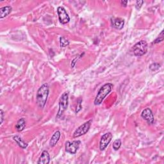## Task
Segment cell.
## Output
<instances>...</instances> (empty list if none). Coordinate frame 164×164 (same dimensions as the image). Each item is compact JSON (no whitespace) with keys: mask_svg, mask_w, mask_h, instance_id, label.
Returning <instances> with one entry per match:
<instances>
[{"mask_svg":"<svg viewBox=\"0 0 164 164\" xmlns=\"http://www.w3.org/2000/svg\"><path fill=\"white\" fill-rule=\"evenodd\" d=\"M121 5L124 6H126L127 4H128V1H121Z\"/></svg>","mask_w":164,"mask_h":164,"instance_id":"23","label":"cell"},{"mask_svg":"<svg viewBox=\"0 0 164 164\" xmlns=\"http://www.w3.org/2000/svg\"><path fill=\"white\" fill-rule=\"evenodd\" d=\"M50 162V156L47 151H43L41 156L39 158L37 163L39 164H48Z\"/></svg>","mask_w":164,"mask_h":164,"instance_id":"11","label":"cell"},{"mask_svg":"<svg viewBox=\"0 0 164 164\" xmlns=\"http://www.w3.org/2000/svg\"><path fill=\"white\" fill-rule=\"evenodd\" d=\"M121 144H122V142L121 139H116L113 143V145H112L113 149L115 151L119 150L121 146Z\"/></svg>","mask_w":164,"mask_h":164,"instance_id":"17","label":"cell"},{"mask_svg":"<svg viewBox=\"0 0 164 164\" xmlns=\"http://www.w3.org/2000/svg\"><path fill=\"white\" fill-rule=\"evenodd\" d=\"M61 136V133L60 131H56L54 133V134L52 136L51 139L49 141V146L51 147H54L56 145L57 142L60 140V138Z\"/></svg>","mask_w":164,"mask_h":164,"instance_id":"12","label":"cell"},{"mask_svg":"<svg viewBox=\"0 0 164 164\" xmlns=\"http://www.w3.org/2000/svg\"><path fill=\"white\" fill-rule=\"evenodd\" d=\"M112 137L113 135L110 132L106 133L101 137L100 143V149L101 151H104L107 148L111 139H112Z\"/></svg>","mask_w":164,"mask_h":164,"instance_id":"9","label":"cell"},{"mask_svg":"<svg viewBox=\"0 0 164 164\" xmlns=\"http://www.w3.org/2000/svg\"><path fill=\"white\" fill-rule=\"evenodd\" d=\"M163 38H164V36H163V30H162V32L160 33V34L158 37V38L155 39V41L153 42V44H158L159 42H162L163 41Z\"/></svg>","mask_w":164,"mask_h":164,"instance_id":"19","label":"cell"},{"mask_svg":"<svg viewBox=\"0 0 164 164\" xmlns=\"http://www.w3.org/2000/svg\"><path fill=\"white\" fill-rule=\"evenodd\" d=\"M12 10V6H6L0 9V12H1V15H0V18L3 19L7 16H9Z\"/></svg>","mask_w":164,"mask_h":164,"instance_id":"14","label":"cell"},{"mask_svg":"<svg viewBox=\"0 0 164 164\" xmlns=\"http://www.w3.org/2000/svg\"><path fill=\"white\" fill-rule=\"evenodd\" d=\"M57 13L59 21L62 24H67L70 21V17L65 9L62 6H59L57 9Z\"/></svg>","mask_w":164,"mask_h":164,"instance_id":"7","label":"cell"},{"mask_svg":"<svg viewBox=\"0 0 164 164\" xmlns=\"http://www.w3.org/2000/svg\"><path fill=\"white\" fill-rule=\"evenodd\" d=\"M13 139H14V140L17 143V145L21 148L22 149H26L27 147H28V144L24 142V140H23V139L21 137H20L19 136H14V137H13Z\"/></svg>","mask_w":164,"mask_h":164,"instance_id":"13","label":"cell"},{"mask_svg":"<svg viewBox=\"0 0 164 164\" xmlns=\"http://www.w3.org/2000/svg\"><path fill=\"white\" fill-rule=\"evenodd\" d=\"M148 43L145 41L137 42L133 48V54L136 56H141L145 55L148 51Z\"/></svg>","mask_w":164,"mask_h":164,"instance_id":"4","label":"cell"},{"mask_svg":"<svg viewBox=\"0 0 164 164\" xmlns=\"http://www.w3.org/2000/svg\"><path fill=\"white\" fill-rule=\"evenodd\" d=\"M69 104V93H64L60 98L59 101V109L56 115L57 118H60L64 114V111L67 109Z\"/></svg>","mask_w":164,"mask_h":164,"instance_id":"3","label":"cell"},{"mask_svg":"<svg viewBox=\"0 0 164 164\" xmlns=\"http://www.w3.org/2000/svg\"><path fill=\"white\" fill-rule=\"evenodd\" d=\"M26 127V121L24 118H21L20 119H19L16 124V129L17 132H22L23 130Z\"/></svg>","mask_w":164,"mask_h":164,"instance_id":"15","label":"cell"},{"mask_svg":"<svg viewBox=\"0 0 164 164\" xmlns=\"http://www.w3.org/2000/svg\"><path fill=\"white\" fill-rule=\"evenodd\" d=\"M0 115H1V124H2L4 120V112L2 110H0Z\"/></svg>","mask_w":164,"mask_h":164,"instance_id":"22","label":"cell"},{"mask_svg":"<svg viewBox=\"0 0 164 164\" xmlns=\"http://www.w3.org/2000/svg\"><path fill=\"white\" fill-rule=\"evenodd\" d=\"M160 67V65L159 63H154V64H152L151 65H150L149 69L151 71H155L156 70L159 69Z\"/></svg>","mask_w":164,"mask_h":164,"instance_id":"20","label":"cell"},{"mask_svg":"<svg viewBox=\"0 0 164 164\" xmlns=\"http://www.w3.org/2000/svg\"><path fill=\"white\" fill-rule=\"evenodd\" d=\"M143 3H144V1H137L136 5H135L136 9L137 10H139L142 7V5H143Z\"/></svg>","mask_w":164,"mask_h":164,"instance_id":"21","label":"cell"},{"mask_svg":"<svg viewBox=\"0 0 164 164\" xmlns=\"http://www.w3.org/2000/svg\"><path fill=\"white\" fill-rule=\"evenodd\" d=\"M113 84L111 83H108L104 84L100 88L98 91V93L96 96L94 100V104L95 105H100L104 100L106 96L111 91L113 88Z\"/></svg>","mask_w":164,"mask_h":164,"instance_id":"2","label":"cell"},{"mask_svg":"<svg viewBox=\"0 0 164 164\" xmlns=\"http://www.w3.org/2000/svg\"><path fill=\"white\" fill-rule=\"evenodd\" d=\"M82 99L81 97L78 98V100L77 101V106H76V113H78L79 111L82 110Z\"/></svg>","mask_w":164,"mask_h":164,"instance_id":"18","label":"cell"},{"mask_svg":"<svg viewBox=\"0 0 164 164\" xmlns=\"http://www.w3.org/2000/svg\"><path fill=\"white\" fill-rule=\"evenodd\" d=\"M141 117L144 120H146L149 124H153L155 121L153 111L149 108H145L142 111Z\"/></svg>","mask_w":164,"mask_h":164,"instance_id":"8","label":"cell"},{"mask_svg":"<svg viewBox=\"0 0 164 164\" xmlns=\"http://www.w3.org/2000/svg\"><path fill=\"white\" fill-rule=\"evenodd\" d=\"M81 142L80 140H74L73 142L67 141L65 143V151L72 155L76 153L79 149Z\"/></svg>","mask_w":164,"mask_h":164,"instance_id":"6","label":"cell"},{"mask_svg":"<svg viewBox=\"0 0 164 164\" xmlns=\"http://www.w3.org/2000/svg\"><path fill=\"white\" fill-rule=\"evenodd\" d=\"M48 95L49 86L47 83H44L38 89L37 93V103L39 107L43 108L45 107L46 103L47 102Z\"/></svg>","mask_w":164,"mask_h":164,"instance_id":"1","label":"cell"},{"mask_svg":"<svg viewBox=\"0 0 164 164\" xmlns=\"http://www.w3.org/2000/svg\"><path fill=\"white\" fill-rule=\"evenodd\" d=\"M111 27H114V28L117 29V30H121L124 27V19L119 18V17L111 18Z\"/></svg>","mask_w":164,"mask_h":164,"instance_id":"10","label":"cell"},{"mask_svg":"<svg viewBox=\"0 0 164 164\" xmlns=\"http://www.w3.org/2000/svg\"><path fill=\"white\" fill-rule=\"evenodd\" d=\"M93 121V120L90 119L87 122H85L83 123L82 125L78 127L76 130L75 132L73 133V138H77V137H80L85 134H86L90 128L91 126V122Z\"/></svg>","mask_w":164,"mask_h":164,"instance_id":"5","label":"cell"},{"mask_svg":"<svg viewBox=\"0 0 164 164\" xmlns=\"http://www.w3.org/2000/svg\"><path fill=\"white\" fill-rule=\"evenodd\" d=\"M69 44V41L67 40L64 37H61L60 38V46L61 48H65L68 46Z\"/></svg>","mask_w":164,"mask_h":164,"instance_id":"16","label":"cell"}]
</instances>
